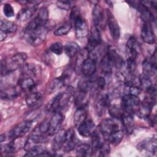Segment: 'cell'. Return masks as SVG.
<instances>
[{
    "mask_svg": "<svg viewBox=\"0 0 157 157\" xmlns=\"http://www.w3.org/2000/svg\"><path fill=\"white\" fill-rule=\"evenodd\" d=\"M96 70V60L88 57L82 64L80 67L81 72L85 77H90L94 74Z\"/></svg>",
    "mask_w": 157,
    "mask_h": 157,
    "instance_id": "19",
    "label": "cell"
},
{
    "mask_svg": "<svg viewBox=\"0 0 157 157\" xmlns=\"http://www.w3.org/2000/svg\"><path fill=\"white\" fill-rule=\"evenodd\" d=\"M37 9L36 5L28 6L21 9L18 13L17 18L19 21H25L29 20Z\"/></svg>",
    "mask_w": 157,
    "mask_h": 157,
    "instance_id": "25",
    "label": "cell"
},
{
    "mask_svg": "<svg viewBox=\"0 0 157 157\" xmlns=\"http://www.w3.org/2000/svg\"><path fill=\"white\" fill-rule=\"evenodd\" d=\"M48 29L45 26H40L35 29L25 31V37L26 41L33 46L40 45L46 39Z\"/></svg>",
    "mask_w": 157,
    "mask_h": 157,
    "instance_id": "2",
    "label": "cell"
},
{
    "mask_svg": "<svg viewBox=\"0 0 157 157\" xmlns=\"http://www.w3.org/2000/svg\"><path fill=\"white\" fill-rule=\"evenodd\" d=\"M80 11L78 7L74 6L72 8L70 13V20L72 23H74L80 17ZM71 23V24H72Z\"/></svg>",
    "mask_w": 157,
    "mask_h": 157,
    "instance_id": "48",
    "label": "cell"
},
{
    "mask_svg": "<svg viewBox=\"0 0 157 157\" xmlns=\"http://www.w3.org/2000/svg\"><path fill=\"white\" fill-rule=\"evenodd\" d=\"M72 28L71 23H66L62 26H59L57 29H56L53 34L56 36H61L64 35H66L71 31Z\"/></svg>",
    "mask_w": 157,
    "mask_h": 157,
    "instance_id": "42",
    "label": "cell"
},
{
    "mask_svg": "<svg viewBox=\"0 0 157 157\" xmlns=\"http://www.w3.org/2000/svg\"><path fill=\"white\" fill-rule=\"evenodd\" d=\"M65 134L66 131L63 129H61L55 134L52 144V147L53 151H57L62 148L65 140Z\"/></svg>",
    "mask_w": 157,
    "mask_h": 157,
    "instance_id": "23",
    "label": "cell"
},
{
    "mask_svg": "<svg viewBox=\"0 0 157 157\" xmlns=\"http://www.w3.org/2000/svg\"><path fill=\"white\" fill-rule=\"evenodd\" d=\"M3 12L6 17H12L14 15V10L11 4L6 3L3 6Z\"/></svg>",
    "mask_w": 157,
    "mask_h": 157,
    "instance_id": "50",
    "label": "cell"
},
{
    "mask_svg": "<svg viewBox=\"0 0 157 157\" xmlns=\"http://www.w3.org/2000/svg\"><path fill=\"white\" fill-rule=\"evenodd\" d=\"M118 129H120L119 124L115 121L114 118L103 120L99 125V131L101 132L104 139L111 132Z\"/></svg>",
    "mask_w": 157,
    "mask_h": 157,
    "instance_id": "9",
    "label": "cell"
},
{
    "mask_svg": "<svg viewBox=\"0 0 157 157\" xmlns=\"http://www.w3.org/2000/svg\"><path fill=\"white\" fill-rule=\"evenodd\" d=\"M62 93L57 94L47 105L46 109L48 112H56L59 111V103Z\"/></svg>",
    "mask_w": 157,
    "mask_h": 157,
    "instance_id": "32",
    "label": "cell"
},
{
    "mask_svg": "<svg viewBox=\"0 0 157 157\" xmlns=\"http://www.w3.org/2000/svg\"><path fill=\"white\" fill-rule=\"evenodd\" d=\"M101 42V38L99 28L95 26H93L90 31L87 49L89 50V52L93 51L100 45Z\"/></svg>",
    "mask_w": 157,
    "mask_h": 157,
    "instance_id": "11",
    "label": "cell"
},
{
    "mask_svg": "<svg viewBox=\"0 0 157 157\" xmlns=\"http://www.w3.org/2000/svg\"><path fill=\"white\" fill-rule=\"evenodd\" d=\"M21 73L26 77H34L37 74V70L34 65L32 64H25L21 67Z\"/></svg>",
    "mask_w": 157,
    "mask_h": 157,
    "instance_id": "39",
    "label": "cell"
},
{
    "mask_svg": "<svg viewBox=\"0 0 157 157\" xmlns=\"http://www.w3.org/2000/svg\"><path fill=\"white\" fill-rule=\"evenodd\" d=\"M110 105V101L107 94L100 96L96 102V110L98 115H102Z\"/></svg>",
    "mask_w": 157,
    "mask_h": 157,
    "instance_id": "20",
    "label": "cell"
},
{
    "mask_svg": "<svg viewBox=\"0 0 157 157\" xmlns=\"http://www.w3.org/2000/svg\"><path fill=\"white\" fill-rule=\"evenodd\" d=\"M106 55L112 67H115L117 69H121L124 65L123 59L115 50H109L106 53Z\"/></svg>",
    "mask_w": 157,
    "mask_h": 157,
    "instance_id": "22",
    "label": "cell"
},
{
    "mask_svg": "<svg viewBox=\"0 0 157 157\" xmlns=\"http://www.w3.org/2000/svg\"><path fill=\"white\" fill-rule=\"evenodd\" d=\"M1 31L5 32L7 34L15 33L17 29V25L10 21L8 20H1L0 23Z\"/></svg>",
    "mask_w": 157,
    "mask_h": 157,
    "instance_id": "33",
    "label": "cell"
},
{
    "mask_svg": "<svg viewBox=\"0 0 157 157\" xmlns=\"http://www.w3.org/2000/svg\"><path fill=\"white\" fill-rule=\"evenodd\" d=\"M48 20V11L45 7H41L36 17L33 18L25 29V31H29L35 29L40 26H45Z\"/></svg>",
    "mask_w": 157,
    "mask_h": 157,
    "instance_id": "3",
    "label": "cell"
},
{
    "mask_svg": "<svg viewBox=\"0 0 157 157\" xmlns=\"http://www.w3.org/2000/svg\"><path fill=\"white\" fill-rule=\"evenodd\" d=\"M75 36L77 39H83L86 37L89 33V29L86 20L80 17L75 23Z\"/></svg>",
    "mask_w": 157,
    "mask_h": 157,
    "instance_id": "15",
    "label": "cell"
},
{
    "mask_svg": "<svg viewBox=\"0 0 157 157\" xmlns=\"http://www.w3.org/2000/svg\"><path fill=\"white\" fill-rule=\"evenodd\" d=\"M87 110L86 107H78L75 110L74 115V123L75 127H78L84 121L86 120Z\"/></svg>",
    "mask_w": 157,
    "mask_h": 157,
    "instance_id": "27",
    "label": "cell"
},
{
    "mask_svg": "<svg viewBox=\"0 0 157 157\" xmlns=\"http://www.w3.org/2000/svg\"><path fill=\"white\" fill-rule=\"evenodd\" d=\"M156 52L151 57L146 58L142 63L143 73L151 77L156 74Z\"/></svg>",
    "mask_w": 157,
    "mask_h": 157,
    "instance_id": "17",
    "label": "cell"
},
{
    "mask_svg": "<svg viewBox=\"0 0 157 157\" xmlns=\"http://www.w3.org/2000/svg\"><path fill=\"white\" fill-rule=\"evenodd\" d=\"M141 88L139 86L131 85H125L124 86V94H130L133 96H138L141 93Z\"/></svg>",
    "mask_w": 157,
    "mask_h": 157,
    "instance_id": "44",
    "label": "cell"
},
{
    "mask_svg": "<svg viewBox=\"0 0 157 157\" xmlns=\"http://www.w3.org/2000/svg\"><path fill=\"white\" fill-rule=\"evenodd\" d=\"M140 51V47L136 39L131 36L126 42V53L128 58L136 59Z\"/></svg>",
    "mask_w": 157,
    "mask_h": 157,
    "instance_id": "16",
    "label": "cell"
},
{
    "mask_svg": "<svg viewBox=\"0 0 157 157\" xmlns=\"http://www.w3.org/2000/svg\"><path fill=\"white\" fill-rule=\"evenodd\" d=\"M150 22H143L140 35L142 40L147 44H153L155 42V37Z\"/></svg>",
    "mask_w": 157,
    "mask_h": 157,
    "instance_id": "14",
    "label": "cell"
},
{
    "mask_svg": "<svg viewBox=\"0 0 157 157\" xmlns=\"http://www.w3.org/2000/svg\"><path fill=\"white\" fill-rule=\"evenodd\" d=\"M107 22L109 28L110 33L112 37L115 40H117L120 36V28L117 20L110 11L107 12Z\"/></svg>",
    "mask_w": 157,
    "mask_h": 157,
    "instance_id": "10",
    "label": "cell"
},
{
    "mask_svg": "<svg viewBox=\"0 0 157 157\" xmlns=\"http://www.w3.org/2000/svg\"><path fill=\"white\" fill-rule=\"evenodd\" d=\"M50 50L52 53L57 55H60L63 53L64 48L61 42H57L51 45L50 47Z\"/></svg>",
    "mask_w": 157,
    "mask_h": 157,
    "instance_id": "47",
    "label": "cell"
},
{
    "mask_svg": "<svg viewBox=\"0 0 157 157\" xmlns=\"http://www.w3.org/2000/svg\"><path fill=\"white\" fill-rule=\"evenodd\" d=\"M57 6L63 9V10H68L70 8H71V2L68 1H58L57 3Z\"/></svg>",
    "mask_w": 157,
    "mask_h": 157,
    "instance_id": "51",
    "label": "cell"
},
{
    "mask_svg": "<svg viewBox=\"0 0 157 157\" xmlns=\"http://www.w3.org/2000/svg\"><path fill=\"white\" fill-rule=\"evenodd\" d=\"M110 151V144L106 140H104L101 144V145H100V147H99L96 152H99V156H105L109 155Z\"/></svg>",
    "mask_w": 157,
    "mask_h": 157,
    "instance_id": "45",
    "label": "cell"
},
{
    "mask_svg": "<svg viewBox=\"0 0 157 157\" xmlns=\"http://www.w3.org/2000/svg\"><path fill=\"white\" fill-rule=\"evenodd\" d=\"M108 109L109 114L113 118L116 120H121L124 113L123 112V109L121 107H119L116 104H113L110 105Z\"/></svg>",
    "mask_w": 157,
    "mask_h": 157,
    "instance_id": "38",
    "label": "cell"
},
{
    "mask_svg": "<svg viewBox=\"0 0 157 157\" xmlns=\"http://www.w3.org/2000/svg\"><path fill=\"white\" fill-rule=\"evenodd\" d=\"M148 75H146L145 74H142L140 77H139V83L141 87L145 90L147 91L151 90L152 88L154 87V85H153L151 79Z\"/></svg>",
    "mask_w": 157,
    "mask_h": 157,
    "instance_id": "35",
    "label": "cell"
},
{
    "mask_svg": "<svg viewBox=\"0 0 157 157\" xmlns=\"http://www.w3.org/2000/svg\"><path fill=\"white\" fill-rule=\"evenodd\" d=\"M26 58V53H18L9 59L2 61L1 64V75H5L21 67L25 64Z\"/></svg>",
    "mask_w": 157,
    "mask_h": 157,
    "instance_id": "1",
    "label": "cell"
},
{
    "mask_svg": "<svg viewBox=\"0 0 157 157\" xmlns=\"http://www.w3.org/2000/svg\"><path fill=\"white\" fill-rule=\"evenodd\" d=\"M46 141L47 139L43 136V135L33 134L26 139L23 148L25 150L28 151L39 145H43Z\"/></svg>",
    "mask_w": 157,
    "mask_h": 157,
    "instance_id": "13",
    "label": "cell"
},
{
    "mask_svg": "<svg viewBox=\"0 0 157 157\" xmlns=\"http://www.w3.org/2000/svg\"><path fill=\"white\" fill-rule=\"evenodd\" d=\"M88 77H85L82 78L78 83V90L79 92L89 93L91 87L92 82L90 79L88 78Z\"/></svg>",
    "mask_w": 157,
    "mask_h": 157,
    "instance_id": "36",
    "label": "cell"
},
{
    "mask_svg": "<svg viewBox=\"0 0 157 157\" xmlns=\"http://www.w3.org/2000/svg\"><path fill=\"white\" fill-rule=\"evenodd\" d=\"M88 93L79 92L78 96L75 99V104L77 108L86 107L88 101Z\"/></svg>",
    "mask_w": 157,
    "mask_h": 157,
    "instance_id": "41",
    "label": "cell"
},
{
    "mask_svg": "<svg viewBox=\"0 0 157 157\" xmlns=\"http://www.w3.org/2000/svg\"><path fill=\"white\" fill-rule=\"evenodd\" d=\"M126 67L128 72L130 74H132L136 68V59L131 58H128L126 61Z\"/></svg>",
    "mask_w": 157,
    "mask_h": 157,
    "instance_id": "49",
    "label": "cell"
},
{
    "mask_svg": "<svg viewBox=\"0 0 157 157\" xmlns=\"http://www.w3.org/2000/svg\"><path fill=\"white\" fill-rule=\"evenodd\" d=\"M96 83H97L98 88H99V89L102 90V89L104 88V87H105V86L106 85L105 79L103 77H99L97 79Z\"/></svg>",
    "mask_w": 157,
    "mask_h": 157,
    "instance_id": "52",
    "label": "cell"
},
{
    "mask_svg": "<svg viewBox=\"0 0 157 157\" xmlns=\"http://www.w3.org/2000/svg\"><path fill=\"white\" fill-rule=\"evenodd\" d=\"M74 93V88L71 86H69L65 91L61 94L59 103V111L60 110L64 109L69 105V104L71 103L73 99Z\"/></svg>",
    "mask_w": 157,
    "mask_h": 157,
    "instance_id": "21",
    "label": "cell"
},
{
    "mask_svg": "<svg viewBox=\"0 0 157 157\" xmlns=\"http://www.w3.org/2000/svg\"><path fill=\"white\" fill-rule=\"evenodd\" d=\"M19 95L18 90L13 86L6 87L4 90H1V97L2 99H11L17 98Z\"/></svg>",
    "mask_w": 157,
    "mask_h": 157,
    "instance_id": "31",
    "label": "cell"
},
{
    "mask_svg": "<svg viewBox=\"0 0 157 157\" xmlns=\"http://www.w3.org/2000/svg\"><path fill=\"white\" fill-rule=\"evenodd\" d=\"M140 102V101L138 96L124 94L122 98L121 108L125 113L132 115L136 113Z\"/></svg>",
    "mask_w": 157,
    "mask_h": 157,
    "instance_id": "4",
    "label": "cell"
},
{
    "mask_svg": "<svg viewBox=\"0 0 157 157\" xmlns=\"http://www.w3.org/2000/svg\"><path fill=\"white\" fill-rule=\"evenodd\" d=\"M101 68L102 69V71L105 73V74H109L111 73L112 72V66L107 56V55L105 54V55L102 58V59H101Z\"/></svg>",
    "mask_w": 157,
    "mask_h": 157,
    "instance_id": "43",
    "label": "cell"
},
{
    "mask_svg": "<svg viewBox=\"0 0 157 157\" xmlns=\"http://www.w3.org/2000/svg\"><path fill=\"white\" fill-rule=\"evenodd\" d=\"M19 85L21 89L25 91H30L35 86V82L30 77H25L19 81Z\"/></svg>",
    "mask_w": 157,
    "mask_h": 157,
    "instance_id": "37",
    "label": "cell"
},
{
    "mask_svg": "<svg viewBox=\"0 0 157 157\" xmlns=\"http://www.w3.org/2000/svg\"><path fill=\"white\" fill-rule=\"evenodd\" d=\"M105 19L104 12L102 8L98 4H96L93 10V20L95 26L98 28L102 25Z\"/></svg>",
    "mask_w": 157,
    "mask_h": 157,
    "instance_id": "24",
    "label": "cell"
},
{
    "mask_svg": "<svg viewBox=\"0 0 157 157\" xmlns=\"http://www.w3.org/2000/svg\"><path fill=\"white\" fill-rule=\"evenodd\" d=\"M77 139L75 137L74 130L72 128H70L66 131L65 140L63 145V151L68 153L74 150L76 147Z\"/></svg>",
    "mask_w": 157,
    "mask_h": 157,
    "instance_id": "12",
    "label": "cell"
},
{
    "mask_svg": "<svg viewBox=\"0 0 157 157\" xmlns=\"http://www.w3.org/2000/svg\"><path fill=\"white\" fill-rule=\"evenodd\" d=\"M121 120L126 132L129 134H131L134 129V121L132 115L124 112Z\"/></svg>",
    "mask_w": 157,
    "mask_h": 157,
    "instance_id": "28",
    "label": "cell"
},
{
    "mask_svg": "<svg viewBox=\"0 0 157 157\" xmlns=\"http://www.w3.org/2000/svg\"><path fill=\"white\" fill-rule=\"evenodd\" d=\"M7 36V33H6L4 32V31H0V40H1V42L3 41V40L6 38Z\"/></svg>",
    "mask_w": 157,
    "mask_h": 157,
    "instance_id": "53",
    "label": "cell"
},
{
    "mask_svg": "<svg viewBox=\"0 0 157 157\" xmlns=\"http://www.w3.org/2000/svg\"><path fill=\"white\" fill-rule=\"evenodd\" d=\"M75 153L78 156H91L93 150L91 146L88 144H80L75 147Z\"/></svg>",
    "mask_w": 157,
    "mask_h": 157,
    "instance_id": "26",
    "label": "cell"
},
{
    "mask_svg": "<svg viewBox=\"0 0 157 157\" xmlns=\"http://www.w3.org/2000/svg\"><path fill=\"white\" fill-rule=\"evenodd\" d=\"M123 131L121 129H118L109 134L107 136L105 137L104 140L108 142L110 144H112L113 145H117L121 142V141L123 139Z\"/></svg>",
    "mask_w": 157,
    "mask_h": 157,
    "instance_id": "29",
    "label": "cell"
},
{
    "mask_svg": "<svg viewBox=\"0 0 157 157\" xmlns=\"http://www.w3.org/2000/svg\"><path fill=\"white\" fill-rule=\"evenodd\" d=\"M32 124L33 121L30 120H24L19 123L10 131L9 134V137L13 139L17 137H23L29 131Z\"/></svg>",
    "mask_w": 157,
    "mask_h": 157,
    "instance_id": "5",
    "label": "cell"
},
{
    "mask_svg": "<svg viewBox=\"0 0 157 157\" xmlns=\"http://www.w3.org/2000/svg\"><path fill=\"white\" fill-rule=\"evenodd\" d=\"M96 129L94 123L91 120H86L77 127L79 134L84 137L91 136Z\"/></svg>",
    "mask_w": 157,
    "mask_h": 157,
    "instance_id": "18",
    "label": "cell"
},
{
    "mask_svg": "<svg viewBox=\"0 0 157 157\" xmlns=\"http://www.w3.org/2000/svg\"><path fill=\"white\" fill-rule=\"evenodd\" d=\"M42 99V94L38 92L30 93L26 98V103L29 107H32L36 105L40 102Z\"/></svg>",
    "mask_w": 157,
    "mask_h": 157,
    "instance_id": "34",
    "label": "cell"
},
{
    "mask_svg": "<svg viewBox=\"0 0 157 157\" xmlns=\"http://www.w3.org/2000/svg\"><path fill=\"white\" fill-rule=\"evenodd\" d=\"M137 148L140 151L146 154L147 155L151 156L155 155L156 152L157 148L156 137L154 136L145 139L138 144Z\"/></svg>",
    "mask_w": 157,
    "mask_h": 157,
    "instance_id": "6",
    "label": "cell"
},
{
    "mask_svg": "<svg viewBox=\"0 0 157 157\" xmlns=\"http://www.w3.org/2000/svg\"><path fill=\"white\" fill-rule=\"evenodd\" d=\"M49 127V120L47 119L44 120L40 124H39L34 129L33 133L37 135H43L48 132Z\"/></svg>",
    "mask_w": 157,
    "mask_h": 157,
    "instance_id": "40",
    "label": "cell"
},
{
    "mask_svg": "<svg viewBox=\"0 0 157 157\" xmlns=\"http://www.w3.org/2000/svg\"><path fill=\"white\" fill-rule=\"evenodd\" d=\"M64 50L66 55L69 58L74 57L80 51L79 45L74 42H69L66 44Z\"/></svg>",
    "mask_w": 157,
    "mask_h": 157,
    "instance_id": "30",
    "label": "cell"
},
{
    "mask_svg": "<svg viewBox=\"0 0 157 157\" xmlns=\"http://www.w3.org/2000/svg\"><path fill=\"white\" fill-rule=\"evenodd\" d=\"M64 120L63 114L60 111H57L54 113L51 119L49 120V127L48 134L50 136L55 135L59 129Z\"/></svg>",
    "mask_w": 157,
    "mask_h": 157,
    "instance_id": "7",
    "label": "cell"
},
{
    "mask_svg": "<svg viewBox=\"0 0 157 157\" xmlns=\"http://www.w3.org/2000/svg\"><path fill=\"white\" fill-rule=\"evenodd\" d=\"M0 139H1V142H2L4 141V140H5V135L4 134H1V137H0Z\"/></svg>",
    "mask_w": 157,
    "mask_h": 157,
    "instance_id": "54",
    "label": "cell"
},
{
    "mask_svg": "<svg viewBox=\"0 0 157 157\" xmlns=\"http://www.w3.org/2000/svg\"><path fill=\"white\" fill-rule=\"evenodd\" d=\"M26 139H24L23 137H19L15 139L9 144L1 145V152L5 153H13L17 152L18 150H21V148H24Z\"/></svg>",
    "mask_w": 157,
    "mask_h": 157,
    "instance_id": "8",
    "label": "cell"
},
{
    "mask_svg": "<svg viewBox=\"0 0 157 157\" xmlns=\"http://www.w3.org/2000/svg\"><path fill=\"white\" fill-rule=\"evenodd\" d=\"M64 83H65V82L61 78V77L59 78H56L51 83L49 90L51 92L55 91L58 89H59L60 88H61L63 86H64Z\"/></svg>",
    "mask_w": 157,
    "mask_h": 157,
    "instance_id": "46",
    "label": "cell"
}]
</instances>
